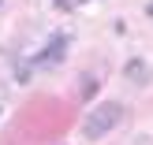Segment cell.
<instances>
[{
	"label": "cell",
	"instance_id": "cell-1",
	"mask_svg": "<svg viewBox=\"0 0 153 145\" xmlns=\"http://www.w3.org/2000/svg\"><path fill=\"white\" fill-rule=\"evenodd\" d=\"M120 119H123V104H120V101L97 104V108L86 116V123H82V138H86V141L105 138V134H112V130L120 127Z\"/></svg>",
	"mask_w": 153,
	"mask_h": 145
},
{
	"label": "cell",
	"instance_id": "cell-2",
	"mask_svg": "<svg viewBox=\"0 0 153 145\" xmlns=\"http://www.w3.org/2000/svg\"><path fill=\"white\" fill-rule=\"evenodd\" d=\"M64 52H67V37H64V34H56V37H52V41L34 56V63H37V67H56L60 60H64Z\"/></svg>",
	"mask_w": 153,
	"mask_h": 145
},
{
	"label": "cell",
	"instance_id": "cell-3",
	"mask_svg": "<svg viewBox=\"0 0 153 145\" xmlns=\"http://www.w3.org/2000/svg\"><path fill=\"white\" fill-rule=\"evenodd\" d=\"M123 74H127V78H131V82H138V86H146V82H149V67L142 63V60H127Z\"/></svg>",
	"mask_w": 153,
	"mask_h": 145
},
{
	"label": "cell",
	"instance_id": "cell-4",
	"mask_svg": "<svg viewBox=\"0 0 153 145\" xmlns=\"http://www.w3.org/2000/svg\"><path fill=\"white\" fill-rule=\"evenodd\" d=\"M94 89H97V82H94V78H86V82L79 86V97L86 101V97H94Z\"/></svg>",
	"mask_w": 153,
	"mask_h": 145
},
{
	"label": "cell",
	"instance_id": "cell-5",
	"mask_svg": "<svg viewBox=\"0 0 153 145\" xmlns=\"http://www.w3.org/2000/svg\"><path fill=\"white\" fill-rule=\"evenodd\" d=\"M134 145H153V138H138V141H134Z\"/></svg>",
	"mask_w": 153,
	"mask_h": 145
},
{
	"label": "cell",
	"instance_id": "cell-6",
	"mask_svg": "<svg viewBox=\"0 0 153 145\" xmlns=\"http://www.w3.org/2000/svg\"><path fill=\"white\" fill-rule=\"evenodd\" d=\"M56 4H60V7H71V4H67V0H56Z\"/></svg>",
	"mask_w": 153,
	"mask_h": 145
},
{
	"label": "cell",
	"instance_id": "cell-7",
	"mask_svg": "<svg viewBox=\"0 0 153 145\" xmlns=\"http://www.w3.org/2000/svg\"><path fill=\"white\" fill-rule=\"evenodd\" d=\"M146 15H153V4H146Z\"/></svg>",
	"mask_w": 153,
	"mask_h": 145
},
{
	"label": "cell",
	"instance_id": "cell-8",
	"mask_svg": "<svg viewBox=\"0 0 153 145\" xmlns=\"http://www.w3.org/2000/svg\"><path fill=\"white\" fill-rule=\"evenodd\" d=\"M0 4H4V0H0Z\"/></svg>",
	"mask_w": 153,
	"mask_h": 145
}]
</instances>
